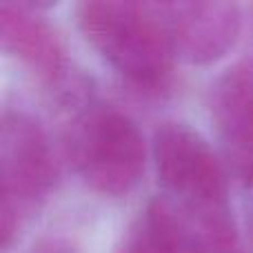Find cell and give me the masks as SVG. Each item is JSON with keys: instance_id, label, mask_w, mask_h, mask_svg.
Returning <instances> with one entry per match:
<instances>
[{"instance_id": "cell-1", "label": "cell", "mask_w": 253, "mask_h": 253, "mask_svg": "<svg viewBox=\"0 0 253 253\" xmlns=\"http://www.w3.org/2000/svg\"><path fill=\"white\" fill-rule=\"evenodd\" d=\"M87 42L129 83L158 89L173 67V49L158 2L87 0L76 7Z\"/></svg>"}, {"instance_id": "cell-2", "label": "cell", "mask_w": 253, "mask_h": 253, "mask_svg": "<svg viewBox=\"0 0 253 253\" xmlns=\"http://www.w3.org/2000/svg\"><path fill=\"white\" fill-rule=\"evenodd\" d=\"M67 153L78 178L102 196H125L144 173L147 149L138 125L100 102L76 111L67 131Z\"/></svg>"}, {"instance_id": "cell-3", "label": "cell", "mask_w": 253, "mask_h": 253, "mask_svg": "<svg viewBox=\"0 0 253 253\" xmlns=\"http://www.w3.org/2000/svg\"><path fill=\"white\" fill-rule=\"evenodd\" d=\"M0 231L2 251L18 240L22 227L44 205L56 182L49 138L38 120L25 111H4L0 125Z\"/></svg>"}, {"instance_id": "cell-4", "label": "cell", "mask_w": 253, "mask_h": 253, "mask_svg": "<svg viewBox=\"0 0 253 253\" xmlns=\"http://www.w3.org/2000/svg\"><path fill=\"white\" fill-rule=\"evenodd\" d=\"M151 147L165 196L187 202H229L227 171L200 131L167 120L153 131Z\"/></svg>"}, {"instance_id": "cell-5", "label": "cell", "mask_w": 253, "mask_h": 253, "mask_svg": "<svg viewBox=\"0 0 253 253\" xmlns=\"http://www.w3.org/2000/svg\"><path fill=\"white\" fill-rule=\"evenodd\" d=\"M173 56L189 65H211L236 44L240 9L218 0L158 2Z\"/></svg>"}, {"instance_id": "cell-6", "label": "cell", "mask_w": 253, "mask_h": 253, "mask_svg": "<svg viewBox=\"0 0 253 253\" xmlns=\"http://www.w3.org/2000/svg\"><path fill=\"white\" fill-rule=\"evenodd\" d=\"M38 9L40 4L29 2L0 4V42L4 51L25 62L58 93L74 76L69 74L60 36Z\"/></svg>"}, {"instance_id": "cell-7", "label": "cell", "mask_w": 253, "mask_h": 253, "mask_svg": "<svg viewBox=\"0 0 253 253\" xmlns=\"http://www.w3.org/2000/svg\"><path fill=\"white\" fill-rule=\"evenodd\" d=\"M209 107L233 153L253 151V58L238 60L215 80Z\"/></svg>"}, {"instance_id": "cell-8", "label": "cell", "mask_w": 253, "mask_h": 253, "mask_svg": "<svg viewBox=\"0 0 253 253\" xmlns=\"http://www.w3.org/2000/svg\"><path fill=\"white\" fill-rule=\"evenodd\" d=\"M114 253H182L158 196L125 227Z\"/></svg>"}, {"instance_id": "cell-9", "label": "cell", "mask_w": 253, "mask_h": 253, "mask_svg": "<svg viewBox=\"0 0 253 253\" xmlns=\"http://www.w3.org/2000/svg\"><path fill=\"white\" fill-rule=\"evenodd\" d=\"M29 253H78V249L65 238H42L31 247Z\"/></svg>"}, {"instance_id": "cell-10", "label": "cell", "mask_w": 253, "mask_h": 253, "mask_svg": "<svg viewBox=\"0 0 253 253\" xmlns=\"http://www.w3.org/2000/svg\"><path fill=\"white\" fill-rule=\"evenodd\" d=\"M249 218H251V229H253V202H251V207H249Z\"/></svg>"}]
</instances>
